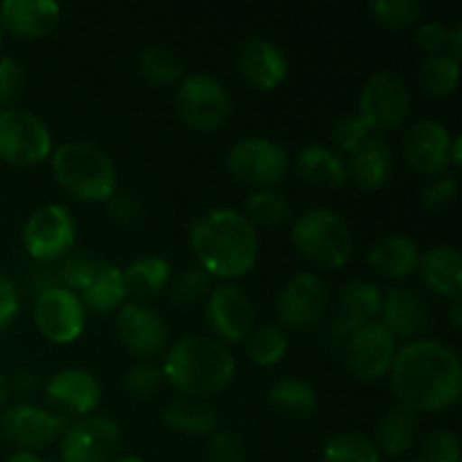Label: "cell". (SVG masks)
Segmentation results:
<instances>
[{
    "label": "cell",
    "instance_id": "obj_38",
    "mask_svg": "<svg viewBox=\"0 0 462 462\" xmlns=\"http://www.w3.org/2000/svg\"><path fill=\"white\" fill-rule=\"evenodd\" d=\"M138 68L143 72L144 79H149L152 84L167 86L174 84L183 75V68L180 61L176 59V54L171 50L161 48V45H152V48H144L140 52Z\"/></svg>",
    "mask_w": 462,
    "mask_h": 462
},
{
    "label": "cell",
    "instance_id": "obj_22",
    "mask_svg": "<svg viewBox=\"0 0 462 462\" xmlns=\"http://www.w3.org/2000/svg\"><path fill=\"white\" fill-rule=\"evenodd\" d=\"M382 320L379 323L393 334V337L411 338L429 320V305L418 291L409 287H395L382 298V310H379Z\"/></svg>",
    "mask_w": 462,
    "mask_h": 462
},
{
    "label": "cell",
    "instance_id": "obj_20",
    "mask_svg": "<svg viewBox=\"0 0 462 462\" xmlns=\"http://www.w3.org/2000/svg\"><path fill=\"white\" fill-rule=\"evenodd\" d=\"M451 135L442 122L420 120L406 131L404 153L411 165L429 176L447 171L451 162Z\"/></svg>",
    "mask_w": 462,
    "mask_h": 462
},
{
    "label": "cell",
    "instance_id": "obj_23",
    "mask_svg": "<svg viewBox=\"0 0 462 462\" xmlns=\"http://www.w3.org/2000/svg\"><path fill=\"white\" fill-rule=\"evenodd\" d=\"M422 280L433 293L449 300H458L462 293L460 253L451 246H433L420 255L418 264Z\"/></svg>",
    "mask_w": 462,
    "mask_h": 462
},
{
    "label": "cell",
    "instance_id": "obj_6",
    "mask_svg": "<svg viewBox=\"0 0 462 462\" xmlns=\"http://www.w3.org/2000/svg\"><path fill=\"white\" fill-rule=\"evenodd\" d=\"M48 156H52V135L45 122L25 108H0V161L34 167Z\"/></svg>",
    "mask_w": 462,
    "mask_h": 462
},
{
    "label": "cell",
    "instance_id": "obj_16",
    "mask_svg": "<svg viewBox=\"0 0 462 462\" xmlns=\"http://www.w3.org/2000/svg\"><path fill=\"white\" fill-rule=\"evenodd\" d=\"M206 319L212 332L226 343L246 341L255 328V310L251 298L237 284H219L208 293Z\"/></svg>",
    "mask_w": 462,
    "mask_h": 462
},
{
    "label": "cell",
    "instance_id": "obj_27",
    "mask_svg": "<svg viewBox=\"0 0 462 462\" xmlns=\"http://www.w3.org/2000/svg\"><path fill=\"white\" fill-rule=\"evenodd\" d=\"M296 170L310 185L325 189L343 188L350 179L347 165L337 152L323 144H307L296 158Z\"/></svg>",
    "mask_w": 462,
    "mask_h": 462
},
{
    "label": "cell",
    "instance_id": "obj_4",
    "mask_svg": "<svg viewBox=\"0 0 462 462\" xmlns=\"http://www.w3.org/2000/svg\"><path fill=\"white\" fill-rule=\"evenodd\" d=\"M50 165L59 188L77 201L102 203L117 192L116 162L106 152L84 140L59 144Z\"/></svg>",
    "mask_w": 462,
    "mask_h": 462
},
{
    "label": "cell",
    "instance_id": "obj_33",
    "mask_svg": "<svg viewBox=\"0 0 462 462\" xmlns=\"http://www.w3.org/2000/svg\"><path fill=\"white\" fill-rule=\"evenodd\" d=\"M460 77V61L445 52L427 54L418 68V81L431 97H447L456 90Z\"/></svg>",
    "mask_w": 462,
    "mask_h": 462
},
{
    "label": "cell",
    "instance_id": "obj_50",
    "mask_svg": "<svg viewBox=\"0 0 462 462\" xmlns=\"http://www.w3.org/2000/svg\"><path fill=\"white\" fill-rule=\"evenodd\" d=\"M25 284H27V291H32V296L34 298H39L41 293H45L48 289L59 287L54 269H50L48 264H36L32 266V269H27Z\"/></svg>",
    "mask_w": 462,
    "mask_h": 462
},
{
    "label": "cell",
    "instance_id": "obj_32",
    "mask_svg": "<svg viewBox=\"0 0 462 462\" xmlns=\"http://www.w3.org/2000/svg\"><path fill=\"white\" fill-rule=\"evenodd\" d=\"M382 291L374 282L355 280L341 289V316L338 319L355 332L365 323H373L382 310Z\"/></svg>",
    "mask_w": 462,
    "mask_h": 462
},
{
    "label": "cell",
    "instance_id": "obj_40",
    "mask_svg": "<svg viewBox=\"0 0 462 462\" xmlns=\"http://www.w3.org/2000/svg\"><path fill=\"white\" fill-rule=\"evenodd\" d=\"M368 9L374 21L382 23L383 27H391V30L415 25L420 14H422V7L415 0H377Z\"/></svg>",
    "mask_w": 462,
    "mask_h": 462
},
{
    "label": "cell",
    "instance_id": "obj_28",
    "mask_svg": "<svg viewBox=\"0 0 462 462\" xmlns=\"http://www.w3.org/2000/svg\"><path fill=\"white\" fill-rule=\"evenodd\" d=\"M79 300L95 314H108L113 310H120L126 300V287L120 266L111 264V262H97L90 282L79 291Z\"/></svg>",
    "mask_w": 462,
    "mask_h": 462
},
{
    "label": "cell",
    "instance_id": "obj_35",
    "mask_svg": "<svg viewBox=\"0 0 462 462\" xmlns=\"http://www.w3.org/2000/svg\"><path fill=\"white\" fill-rule=\"evenodd\" d=\"M246 217L253 226H264V228H275L282 226L291 217V206L287 199L273 189H257L246 201Z\"/></svg>",
    "mask_w": 462,
    "mask_h": 462
},
{
    "label": "cell",
    "instance_id": "obj_54",
    "mask_svg": "<svg viewBox=\"0 0 462 462\" xmlns=\"http://www.w3.org/2000/svg\"><path fill=\"white\" fill-rule=\"evenodd\" d=\"M7 397H9V382L5 379V374L0 373V413H3L5 404H7Z\"/></svg>",
    "mask_w": 462,
    "mask_h": 462
},
{
    "label": "cell",
    "instance_id": "obj_37",
    "mask_svg": "<svg viewBox=\"0 0 462 462\" xmlns=\"http://www.w3.org/2000/svg\"><path fill=\"white\" fill-rule=\"evenodd\" d=\"M95 266H97V260L90 257V253L79 251V248H70L66 255L59 257L57 266H54L59 287L68 289L72 293H79L90 282V278H93Z\"/></svg>",
    "mask_w": 462,
    "mask_h": 462
},
{
    "label": "cell",
    "instance_id": "obj_60",
    "mask_svg": "<svg viewBox=\"0 0 462 462\" xmlns=\"http://www.w3.org/2000/svg\"><path fill=\"white\" fill-rule=\"evenodd\" d=\"M52 462H61V460H52Z\"/></svg>",
    "mask_w": 462,
    "mask_h": 462
},
{
    "label": "cell",
    "instance_id": "obj_25",
    "mask_svg": "<svg viewBox=\"0 0 462 462\" xmlns=\"http://www.w3.org/2000/svg\"><path fill=\"white\" fill-rule=\"evenodd\" d=\"M420 248L406 235H383L370 248V264L374 266L379 275L388 280L409 278L420 264Z\"/></svg>",
    "mask_w": 462,
    "mask_h": 462
},
{
    "label": "cell",
    "instance_id": "obj_11",
    "mask_svg": "<svg viewBox=\"0 0 462 462\" xmlns=\"http://www.w3.org/2000/svg\"><path fill=\"white\" fill-rule=\"evenodd\" d=\"M411 93L393 72H374L359 95V116L370 129L395 131L409 120Z\"/></svg>",
    "mask_w": 462,
    "mask_h": 462
},
{
    "label": "cell",
    "instance_id": "obj_2",
    "mask_svg": "<svg viewBox=\"0 0 462 462\" xmlns=\"http://www.w3.org/2000/svg\"><path fill=\"white\" fill-rule=\"evenodd\" d=\"M189 248L210 278L235 280L255 269L260 237L242 212L217 208L194 221Z\"/></svg>",
    "mask_w": 462,
    "mask_h": 462
},
{
    "label": "cell",
    "instance_id": "obj_8",
    "mask_svg": "<svg viewBox=\"0 0 462 462\" xmlns=\"http://www.w3.org/2000/svg\"><path fill=\"white\" fill-rule=\"evenodd\" d=\"M228 170L237 183L269 189L282 180L289 170V153L280 143L262 135L237 140L228 152Z\"/></svg>",
    "mask_w": 462,
    "mask_h": 462
},
{
    "label": "cell",
    "instance_id": "obj_45",
    "mask_svg": "<svg viewBox=\"0 0 462 462\" xmlns=\"http://www.w3.org/2000/svg\"><path fill=\"white\" fill-rule=\"evenodd\" d=\"M162 370L153 364H134L125 373V388L134 397H149L162 383Z\"/></svg>",
    "mask_w": 462,
    "mask_h": 462
},
{
    "label": "cell",
    "instance_id": "obj_51",
    "mask_svg": "<svg viewBox=\"0 0 462 462\" xmlns=\"http://www.w3.org/2000/svg\"><path fill=\"white\" fill-rule=\"evenodd\" d=\"M14 388H16L21 395H36L41 391V379L34 373H18L14 377Z\"/></svg>",
    "mask_w": 462,
    "mask_h": 462
},
{
    "label": "cell",
    "instance_id": "obj_55",
    "mask_svg": "<svg viewBox=\"0 0 462 462\" xmlns=\"http://www.w3.org/2000/svg\"><path fill=\"white\" fill-rule=\"evenodd\" d=\"M460 310H462V302H460V298H458V300L451 302V320H454L456 328H460V323H462Z\"/></svg>",
    "mask_w": 462,
    "mask_h": 462
},
{
    "label": "cell",
    "instance_id": "obj_46",
    "mask_svg": "<svg viewBox=\"0 0 462 462\" xmlns=\"http://www.w3.org/2000/svg\"><path fill=\"white\" fill-rule=\"evenodd\" d=\"M23 66L14 57H0V108H9V104L18 97L23 88Z\"/></svg>",
    "mask_w": 462,
    "mask_h": 462
},
{
    "label": "cell",
    "instance_id": "obj_34",
    "mask_svg": "<svg viewBox=\"0 0 462 462\" xmlns=\"http://www.w3.org/2000/svg\"><path fill=\"white\" fill-rule=\"evenodd\" d=\"M289 350V338L278 325H260L253 328V332L246 338V355L248 359L262 368L280 364Z\"/></svg>",
    "mask_w": 462,
    "mask_h": 462
},
{
    "label": "cell",
    "instance_id": "obj_12",
    "mask_svg": "<svg viewBox=\"0 0 462 462\" xmlns=\"http://www.w3.org/2000/svg\"><path fill=\"white\" fill-rule=\"evenodd\" d=\"M343 355L350 373L361 382H379L391 370L397 355L395 337L373 320L356 328L343 343Z\"/></svg>",
    "mask_w": 462,
    "mask_h": 462
},
{
    "label": "cell",
    "instance_id": "obj_9",
    "mask_svg": "<svg viewBox=\"0 0 462 462\" xmlns=\"http://www.w3.org/2000/svg\"><path fill=\"white\" fill-rule=\"evenodd\" d=\"M77 239V221L66 206L50 203L30 215L23 226V246L39 264H50L66 255Z\"/></svg>",
    "mask_w": 462,
    "mask_h": 462
},
{
    "label": "cell",
    "instance_id": "obj_1",
    "mask_svg": "<svg viewBox=\"0 0 462 462\" xmlns=\"http://www.w3.org/2000/svg\"><path fill=\"white\" fill-rule=\"evenodd\" d=\"M388 374L400 404L413 413H436L460 400L462 368L458 355L433 338L406 343L397 350Z\"/></svg>",
    "mask_w": 462,
    "mask_h": 462
},
{
    "label": "cell",
    "instance_id": "obj_17",
    "mask_svg": "<svg viewBox=\"0 0 462 462\" xmlns=\"http://www.w3.org/2000/svg\"><path fill=\"white\" fill-rule=\"evenodd\" d=\"M45 400L61 418H88L102 402V383L84 368H63L45 383Z\"/></svg>",
    "mask_w": 462,
    "mask_h": 462
},
{
    "label": "cell",
    "instance_id": "obj_58",
    "mask_svg": "<svg viewBox=\"0 0 462 462\" xmlns=\"http://www.w3.org/2000/svg\"><path fill=\"white\" fill-rule=\"evenodd\" d=\"M3 41H5V30L3 25H0V50H3Z\"/></svg>",
    "mask_w": 462,
    "mask_h": 462
},
{
    "label": "cell",
    "instance_id": "obj_29",
    "mask_svg": "<svg viewBox=\"0 0 462 462\" xmlns=\"http://www.w3.org/2000/svg\"><path fill=\"white\" fill-rule=\"evenodd\" d=\"M415 431H418V415L406 406L397 404L379 420L377 431H374V447L379 454L383 451L391 458L404 456L413 445Z\"/></svg>",
    "mask_w": 462,
    "mask_h": 462
},
{
    "label": "cell",
    "instance_id": "obj_56",
    "mask_svg": "<svg viewBox=\"0 0 462 462\" xmlns=\"http://www.w3.org/2000/svg\"><path fill=\"white\" fill-rule=\"evenodd\" d=\"M460 144H462L460 138L451 140V162H456V165H460Z\"/></svg>",
    "mask_w": 462,
    "mask_h": 462
},
{
    "label": "cell",
    "instance_id": "obj_3",
    "mask_svg": "<svg viewBox=\"0 0 462 462\" xmlns=\"http://www.w3.org/2000/svg\"><path fill=\"white\" fill-rule=\"evenodd\" d=\"M161 370L183 397L206 400L233 383L237 361L224 343L206 337H183L167 350Z\"/></svg>",
    "mask_w": 462,
    "mask_h": 462
},
{
    "label": "cell",
    "instance_id": "obj_49",
    "mask_svg": "<svg viewBox=\"0 0 462 462\" xmlns=\"http://www.w3.org/2000/svg\"><path fill=\"white\" fill-rule=\"evenodd\" d=\"M447 36H449V30L445 25H440V23H422L418 27L415 41H418V45L424 52L438 54L447 50Z\"/></svg>",
    "mask_w": 462,
    "mask_h": 462
},
{
    "label": "cell",
    "instance_id": "obj_10",
    "mask_svg": "<svg viewBox=\"0 0 462 462\" xmlns=\"http://www.w3.org/2000/svg\"><path fill=\"white\" fill-rule=\"evenodd\" d=\"M120 427L104 415H88L68 424L59 436L61 462H111L120 449Z\"/></svg>",
    "mask_w": 462,
    "mask_h": 462
},
{
    "label": "cell",
    "instance_id": "obj_31",
    "mask_svg": "<svg viewBox=\"0 0 462 462\" xmlns=\"http://www.w3.org/2000/svg\"><path fill=\"white\" fill-rule=\"evenodd\" d=\"M269 404L275 413L289 420H305L319 409V395L307 382L298 377H284L271 386Z\"/></svg>",
    "mask_w": 462,
    "mask_h": 462
},
{
    "label": "cell",
    "instance_id": "obj_21",
    "mask_svg": "<svg viewBox=\"0 0 462 462\" xmlns=\"http://www.w3.org/2000/svg\"><path fill=\"white\" fill-rule=\"evenodd\" d=\"M61 16L54 0H5L0 5V25L18 39H41L50 34Z\"/></svg>",
    "mask_w": 462,
    "mask_h": 462
},
{
    "label": "cell",
    "instance_id": "obj_52",
    "mask_svg": "<svg viewBox=\"0 0 462 462\" xmlns=\"http://www.w3.org/2000/svg\"><path fill=\"white\" fill-rule=\"evenodd\" d=\"M447 50H449V57L458 59L460 61V54H462V25L460 23H456V25L449 30V36H447Z\"/></svg>",
    "mask_w": 462,
    "mask_h": 462
},
{
    "label": "cell",
    "instance_id": "obj_5",
    "mask_svg": "<svg viewBox=\"0 0 462 462\" xmlns=\"http://www.w3.org/2000/svg\"><path fill=\"white\" fill-rule=\"evenodd\" d=\"M293 244L307 260L328 269H338L350 262L355 239L347 221L329 208L302 212L291 230Z\"/></svg>",
    "mask_w": 462,
    "mask_h": 462
},
{
    "label": "cell",
    "instance_id": "obj_36",
    "mask_svg": "<svg viewBox=\"0 0 462 462\" xmlns=\"http://www.w3.org/2000/svg\"><path fill=\"white\" fill-rule=\"evenodd\" d=\"M323 462H379V451L370 438L346 431L325 445Z\"/></svg>",
    "mask_w": 462,
    "mask_h": 462
},
{
    "label": "cell",
    "instance_id": "obj_19",
    "mask_svg": "<svg viewBox=\"0 0 462 462\" xmlns=\"http://www.w3.org/2000/svg\"><path fill=\"white\" fill-rule=\"evenodd\" d=\"M237 70L253 88L273 90L287 79L289 61L273 41L251 36L237 50Z\"/></svg>",
    "mask_w": 462,
    "mask_h": 462
},
{
    "label": "cell",
    "instance_id": "obj_30",
    "mask_svg": "<svg viewBox=\"0 0 462 462\" xmlns=\"http://www.w3.org/2000/svg\"><path fill=\"white\" fill-rule=\"evenodd\" d=\"M122 278H125L126 296L153 298L171 282V266L165 257H138L126 269H122Z\"/></svg>",
    "mask_w": 462,
    "mask_h": 462
},
{
    "label": "cell",
    "instance_id": "obj_14",
    "mask_svg": "<svg viewBox=\"0 0 462 462\" xmlns=\"http://www.w3.org/2000/svg\"><path fill=\"white\" fill-rule=\"evenodd\" d=\"M66 427V418L43 409V406L30 404V402H16L0 415L3 433L9 440L16 442L23 451L43 449L50 442L57 440Z\"/></svg>",
    "mask_w": 462,
    "mask_h": 462
},
{
    "label": "cell",
    "instance_id": "obj_7",
    "mask_svg": "<svg viewBox=\"0 0 462 462\" xmlns=\"http://www.w3.org/2000/svg\"><path fill=\"white\" fill-rule=\"evenodd\" d=\"M180 120L194 131L210 134L230 116V95L219 79L208 72H189L176 88Z\"/></svg>",
    "mask_w": 462,
    "mask_h": 462
},
{
    "label": "cell",
    "instance_id": "obj_59",
    "mask_svg": "<svg viewBox=\"0 0 462 462\" xmlns=\"http://www.w3.org/2000/svg\"><path fill=\"white\" fill-rule=\"evenodd\" d=\"M409 462H427L424 458H420V460H409Z\"/></svg>",
    "mask_w": 462,
    "mask_h": 462
},
{
    "label": "cell",
    "instance_id": "obj_26",
    "mask_svg": "<svg viewBox=\"0 0 462 462\" xmlns=\"http://www.w3.org/2000/svg\"><path fill=\"white\" fill-rule=\"evenodd\" d=\"M347 174L355 176L356 185L365 192L383 188L393 176V152L388 143L377 135H370L355 153H352Z\"/></svg>",
    "mask_w": 462,
    "mask_h": 462
},
{
    "label": "cell",
    "instance_id": "obj_42",
    "mask_svg": "<svg viewBox=\"0 0 462 462\" xmlns=\"http://www.w3.org/2000/svg\"><path fill=\"white\" fill-rule=\"evenodd\" d=\"M370 135H373V129L361 116H346L334 122L332 126V140L341 152L347 153H355Z\"/></svg>",
    "mask_w": 462,
    "mask_h": 462
},
{
    "label": "cell",
    "instance_id": "obj_57",
    "mask_svg": "<svg viewBox=\"0 0 462 462\" xmlns=\"http://www.w3.org/2000/svg\"><path fill=\"white\" fill-rule=\"evenodd\" d=\"M111 462H144V460L138 458V456H120V458H113Z\"/></svg>",
    "mask_w": 462,
    "mask_h": 462
},
{
    "label": "cell",
    "instance_id": "obj_48",
    "mask_svg": "<svg viewBox=\"0 0 462 462\" xmlns=\"http://www.w3.org/2000/svg\"><path fill=\"white\" fill-rule=\"evenodd\" d=\"M18 311H21V296L16 284L9 275L0 273V334L16 320Z\"/></svg>",
    "mask_w": 462,
    "mask_h": 462
},
{
    "label": "cell",
    "instance_id": "obj_39",
    "mask_svg": "<svg viewBox=\"0 0 462 462\" xmlns=\"http://www.w3.org/2000/svg\"><path fill=\"white\" fill-rule=\"evenodd\" d=\"M210 293V275L201 266H189L171 284V302L180 310L201 302Z\"/></svg>",
    "mask_w": 462,
    "mask_h": 462
},
{
    "label": "cell",
    "instance_id": "obj_15",
    "mask_svg": "<svg viewBox=\"0 0 462 462\" xmlns=\"http://www.w3.org/2000/svg\"><path fill=\"white\" fill-rule=\"evenodd\" d=\"M328 289L316 273L300 271L291 275L278 296V319L289 329H311L323 319Z\"/></svg>",
    "mask_w": 462,
    "mask_h": 462
},
{
    "label": "cell",
    "instance_id": "obj_13",
    "mask_svg": "<svg viewBox=\"0 0 462 462\" xmlns=\"http://www.w3.org/2000/svg\"><path fill=\"white\" fill-rule=\"evenodd\" d=\"M34 325L48 341L57 346L77 341L86 328V307L79 296L63 287L48 289L34 298Z\"/></svg>",
    "mask_w": 462,
    "mask_h": 462
},
{
    "label": "cell",
    "instance_id": "obj_53",
    "mask_svg": "<svg viewBox=\"0 0 462 462\" xmlns=\"http://www.w3.org/2000/svg\"><path fill=\"white\" fill-rule=\"evenodd\" d=\"M5 462H45L43 458H41L39 454H34V451H16V454L9 456L7 460Z\"/></svg>",
    "mask_w": 462,
    "mask_h": 462
},
{
    "label": "cell",
    "instance_id": "obj_47",
    "mask_svg": "<svg viewBox=\"0 0 462 462\" xmlns=\"http://www.w3.org/2000/svg\"><path fill=\"white\" fill-rule=\"evenodd\" d=\"M208 460L210 462H244L246 456H244L242 445L235 440L230 433H219L215 431L210 436V442H208Z\"/></svg>",
    "mask_w": 462,
    "mask_h": 462
},
{
    "label": "cell",
    "instance_id": "obj_41",
    "mask_svg": "<svg viewBox=\"0 0 462 462\" xmlns=\"http://www.w3.org/2000/svg\"><path fill=\"white\" fill-rule=\"evenodd\" d=\"M456 197H458V179L449 171L433 176L427 185L422 188V203L427 210L440 212L454 206Z\"/></svg>",
    "mask_w": 462,
    "mask_h": 462
},
{
    "label": "cell",
    "instance_id": "obj_24",
    "mask_svg": "<svg viewBox=\"0 0 462 462\" xmlns=\"http://www.w3.org/2000/svg\"><path fill=\"white\" fill-rule=\"evenodd\" d=\"M162 422L170 431L180 436H212L219 427V413L215 406L197 397H176L162 411Z\"/></svg>",
    "mask_w": 462,
    "mask_h": 462
},
{
    "label": "cell",
    "instance_id": "obj_18",
    "mask_svg": "<svg viewBox=\"0 0 462 462\" xmlns=\"http://www.w3.org/2000/svg\"><path fill=\"white\" fill-rule=\"evenodd\" d=\"M116 332L122 346L140 359H152L167 346V323L144 302H125L117 310Z\"/></svg>",
    "mask_w": 462,
    "mask_h": 462
},
{
    "label": "cell",
    "instance_id": "obj_44",
    "mask_svg": "<svg viewBox=\"0 0 462 462\" xmlns=\"http://www.w3.org/2000/svg\"><path fill=\"white\" fill-rule=\"evenodd\" d=\"M424 460L427 462H462L460 440L451 429H436L424 442Z\"/></svg>",
    "mask_w": 462,
    "mask_h": 462
},
{
    "label": "cell",
    "instance_id": "obj_43",
    "mask_svg": "<svg viewBox=\"0 0 462 462\" xmlns=\"http://www.w3.org/2000/svg\"><path fill=\"white\" fill-rule=\"evenodd\" d=\"M106 212L113 224L122 228H140L144 224V208L131 192H116L106 201Z\"/></svg>",
    "mask_w": 462,
    "mask_h": 462
}]
</instances>
